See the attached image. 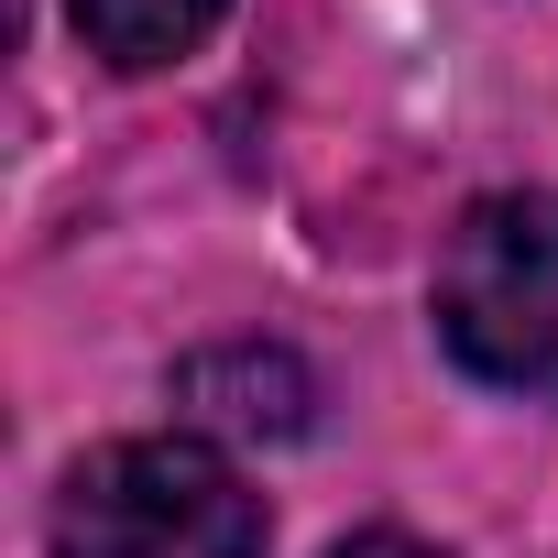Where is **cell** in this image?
Here are the masks:
<instances>
[{
	"mask_svg": "<svg viewBox=\"0 0 558 558\" xmlns=\"http://www.w3.org/2000/svg\"><path fill=\"white\" fill-rule=\"evenodd\" d=\"M219 12H230V0H77V34H88L99 66L154 77V66L197 56V45L219 34Z\"/></svg>",
	"mask_w": 558,
	"mask_h": 558,
	"instance_id": "3",
	"label": "cell"
},
{
	"mask_svg": "<svg viewBox=\"0 0 558 558\" xmlns=\"http://www.w3.org/2000/svg\"><path fill=\"white\" fill-rule=\"evenodd\" d=\"M45 558H263V493L208 438H110L66 471Z\"/></svg>",
	"mask_w": 558,
	"mask_h": 558,
	"instance_id": "1",
	"label": "cell"
},
{
	"mask_svg": "<svg viewBox=\"0 0 558 558\" xmlns=\"http://www.w3.org/2000/svg\"><path fill=\"white\" fill-rule=\"evenodd\" d=\"M329 558H438L427 536H395V525H373V536H351V547H329Z\"/></svg>",
	"mask_w": 558,
	"mask_h": 558,
	"instance_id": "4",
	"label": "cell"
},
{
	"mask_svg": "<svg viewBox=\"0 0 558 558\" xmlns=\"http://www.w3.org/2000/svg\"><path fill=\"white\" fill-rule=\"evenodd\" d=\"M438 340L471 384L558 395V186L460 208L438 252Z\"/></svg>",
	"mask_w": 558,
	"mask_h": 558,
	"instance_id": "2",
	"label": "cell"
}]
</instances>
